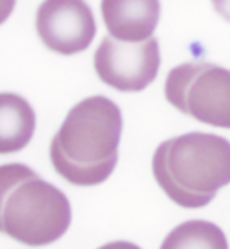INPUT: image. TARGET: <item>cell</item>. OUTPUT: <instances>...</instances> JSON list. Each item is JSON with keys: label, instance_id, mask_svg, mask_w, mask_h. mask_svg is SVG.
I'll return each instance as SVG.
<instances>
[{"label": "cell", "instance_id": "9", "mask_svg": "<svg viewBox=\"0 0 230 249\" xmlns=\"http://www.w3.org/2000/svg\"><path fill=\"white\" fill-rule=\"evenodd\" d=\"M160 249H229L224 231L206 220H189L175 226Z\"/></svg>", "mask_w": 230, "mask_h": 249}, {"label": "cell", "instance_id": "5", "mask_svg": "<svg viewBox=\"0 0 230 249\" xmlns=\"http://www.w3.org/2000/svg\"><path fill=\"white\" fill-rule=\"evenodd\" d=\"M159 66L160 52L155 36L132 43L106 35L94 53L98 78L119 92L144 90L156 78Z\"/></svg>", "mask_w": 230, "mask_h": 249}, {"label": "cell", "instance_id": "10", "mask_svg": "<svg viewBox=\"0 0 230 249\" xmlns=\"http://www.w3.org/2000/svg\"><path fill=\"white\" fill-rule=\"evenodd\" d=\"M212 3L218 15L230 23V0H212Z\"/></svg>", "mask_w": 230, "mask_h": 249}, {"label": "cell", "instance_id": "6", "mask_svg": "<svg viewBox=\"0 0 230 249\" xmlns=\"http://www.w3.org/2000/svg\"><path fill=\"white\" fill-rule=\"evenodd\" d=\"M35 27L43 45L61 55L87 50L97 33L85 0H43L36 10Z\"/></svg>", "mask_w": 230, "mask_h": 249}, {"label": "cell", "instance_id": "1", "mask_svg": "<svg viewBox=\"0 0 230 249\" xmlns=\"http://www.w3.org/2000/svg\"><path fill=\"white\" fill-rule=\"evenodd\" d=\"M121 131L123 115L112 100L105 96L84 99L69 110L53 138V167L71 185H101L119 160Z\"/></svg>", "mask_w": 230, "mask_h": 249}, {"label": "cell", "instance_id": "2", "mask_svg": "<svg viewBox=\"0 0 230 249\" xmlns=\"http://www.w3.org/2000/svg\"><path fill=\"white\" fill-rule=\"evenodd\" d=\"M152 173L178 206L205 208L230 183V142L201 131L171 138L158 145Z\"/></svg>", "mask_w": 230, "mask_h": 249}, {"label": "cell", "instance_id": "8", "mask_svg": "<svg viewBox=\"0 0 230 249\" xmlns=\"http://www.w3.org/2000/svg\"><path fill=\"white\" fill-rule=\"evenodd\" d=\"M35 112L27 100L4 92L0 97V152L3 155L23 150L35 131Z\"/></svg>", "mask_w": 230, "mask_h": 249}, {"label": "cell", "instance_id": "4", "mask_svg": "<svg viewBox=\"0 0 230 249\" xmlns=\"http://www.w3.org/2000/svg\"><path fill=\"white\" fill-rule=\"evenodd\" d=\"M167 101L212 127L230 129V70L212 62H186L168 71Z\"/></svg>", "mask_w": 230, "mask_h": 249}, {"label": "cell", "instance_id": "3", "mask_svg": "<svg viewBox=\"0 0 230 249\" xmlns=\"http://www.w3.org/2000/svg\"><path fill=\"white\" fill-rule=\"evenodd\" d=\"M65 193L23 163L1 166V232L29 247L55 243L69 229Z\"/></svg>", "mask_w": 230, "mask_h": 249}, {"label": "cell", "instance_id": "11", "mask_svg": "<svg viewBox=\"0 0 230 249\" xmlns=\"http://www.w3.org/2000/svg\"><path fill=\"white\" fill-rule=\"evenodd\" d=\"M98 249H142V248H140L139 245H136V244L121 240V241H112V243L105 244V245L100 247Z\"/></svg>", "mask_w": 230, "mask_h": 249}, {"label": "cell", "instance_id": "7", "mask_svg": "<svg viewBox=\"0 0 230 249\" xmlns=\"http://www.w3.org/2000/svg\"><path fill=\"white\" fill-rule=\"evenodd\" d=\"M101 15L110 36L123 42L150 39L160 18L159 0H101Z\"/></svg>", "mask_w": 230, "mask_h": 249}]
</instances>
